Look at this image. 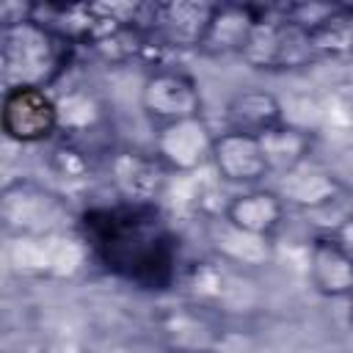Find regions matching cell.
<instances>
[{
    "instance_id": "6da1fadb",
    "label": "cell",
    "mask_w": 353,
    "mask_h": 353,
    "mask_svg": "<svg viewBox=\"0 0 353 353\" xmlns=\"http://www.w3.org/2000/svg\"><path fill=\"white\" fill-rule=\"evenodd\" d=\"M77 226L94 262L119 281L146 292H163L179 284L185 270L179 234L160 204L119 199L88 207Z\"/></svg>"
},
{
    "instance_id": "7a4b0ae2",
    "label": "cell",
    "mask_w": 353,
    "mask_h": 353,
    "mask_svg": "<svg viewBox=\"0 0 353 353\" xmlns=\"http://www.w3.org/2000/svg\"><path fill=\"white\" fill-rule=\"evenodd\" d=\"M74 44L52 33L36 19L0 28V66L3 85H39L50 88L72 61Z\"/></svg>"
},
{
    "instance_id": "3957f363",
    "label": "cell",
    "mask_w": 353,
    "mask_h": 353,
    "mask_svg": "<svg viewBox=\"0 0 353 353\" xmlns=\"http://www.w3.org/2000/svg\"><path fill=\"white\" fill-rule=\"evenodd\" d=\"M240 61L259 72H295L317 63L309 36L290 25L279 6H262V17L240 55Z\"/></svg>"
},
{
    "instance_id": "277c9868",
    "label": "cell",
    "mask_w": 353,
    "mask_h": 353,
    "mask_svg": "<svg viewBox=\"0 0 353 353\" xmlns=\"http://www.w3.org/2000/svg\"><path fill=\"white\" fill-rule=\"evenodd\" d=\"M141 110L157 127L201 116L204 99L196 77L176 63L149 69L141 83Z\"/></svg>"
},
{
    "instance_id": "5b68a950",
    "label": "cell",
    "mask_w": 353,
    "mask_h": 353,
    "mask_svg": "<svg viewBox=\"0 0 353 353\" xmlns=\"http://www.w3.org/2000/svg\"><path fill=\"white\" fill-rule=\"evenodd\" d=\"M0 127L8 141L22 146L50 141L61 130L55 94L39 85L6 88L0 105Z\"/></svg>"
},
{
    "instance_id": "8992f818",
    "label": "cell",
    "mask_w": 353,
    "mask_h": 353,
    "mask_svg": "<svg viewBox=\"0 0 353 353\" xmlns=\"http://www.w3.org/2000/svg\"><path fill=\"white\" fill-rule=\"evenodd\" d=\"M212 8L215 3H196V0H171V3L143 6L141 28L171 52L199 50L201 36L210 25Z\"/></svg>"
},
{
    "instance_id": "52a82bcc",
    "label": "cell",
    "mask_w": 353,
    "mask_h": 353,
    "mask_svg": "<svg viewBox=\"0 0 353 353\" xmlns=\"http://www.w3.org/2000/svg\"><path fill=\"white\" fill-rule=\"evenodd\" d=\"M0 218L11 234L19 237H39L50 234L61 223V201L50 190L28 182L14 179L6 182L0 196Z\"/></svg>"
},
{
    "instance_id": "ba28073f",
    "label": "cell",
    "mask_w": 353,
    "mask_h": 353,
    "mask_svg": "<svg viewBox=\"0 0 353 353\" xmlns=\"http://www.w3.org/2000/svg\"><path fill=\"white\" fill-rule=\"evenodd\" d=\"M210 165L218 174L221 182L234 185L240 190L259 188L268 176V160L262 152V143L256 135L237 132V130H218L210 152Z\"/></svg>"
},
{
    "instance_id": "9c48e42d",
    "label": "cell",
    "mask_w": 353,
    "mask_h": 353,
    "mask_svg": "<svg viewBox=\"0 0 353 353\" xmlns=\"http://www.w3.org/2000/svg\"><path fill=\"white\" fill-rule=\"evenodd\" d=\"M108 179L121 201L157 204L168 188V168L154 157V152L116 149L108 160Z\"/></svg>"
},
{
    "instance_id": "30bf717a",
    "label": "cell",
    "mask_w": 353,
    "mask_h": 353,
    "mask_svg": "<svg viewBox=\"0 0 353 353\" xmlns=\"http://www.w3.org/2000/svg\"><path fill=\"white\" fill-rule=\"evenodd\" d=\"M165 350H221L226 331L215 309L201 303H179L165 306L154 320Z\"/></svg>"
},
{
    "instance_id": "8fae6325",
    "label": "cell",
    "mask_w": 353,
    "mask_h": 353,
    "mask_svg": "<svg viewBox=\"0 0 353 353\" xmlns=\"http://www.w3.org/2000/svg\"><path fill=\"white\" fill-rule=\"evenodd\" d=\"M215 132L204 116L174 121L154 130L152 152L168 168V174H193L204 163H210Z\"/></svg>"
},
{
    "instance_id": "7c38bea8",
    "label": "cell",
    "mask_w": 353,
    "mask_h": 353,
    "mask_svg": "<svg viewBox=\"0 0 353 353\" xmlns=\"http://www.w3.org/2000/svg\"><path fill=\"white\" fill-rule=\"evenodd\" d=\"M262 17V6L251 3H215L210 25L201 36L199 55L207 58H229V55H243L256 22Z\"/></svg>"
},
{
    "instance_id": "4fadbf2b",
    "label": "cell",
    "mask_w": 353,
    "mask_h": 353,
    "mask_svg": "<svg viewBox=\"0 0 353 353\" xmlns=\"http://www.w3.org/2000/svg\"><path fill=\"white\" fill-rule=\"evenodd\" d=\"M306 276L317 295L331 301L353 298V254H347L334 237L312 234L306 254Z\"/></svg>"
},
{
    "instance_id": "5bb4252c",
    "label": "cell",
    "mask_w": 353,
    "mask_h": 353,
    "mask_svg": "<svg viewBox=\"0 0 353 353\" xmlns=\"http://www.w3.org/2000/svg\"><path fill=\"white\" fill-rule=\"evenodd\" d=\"M287 201L279 196L276 188H248V190H237L234 196H229L226 207H223V221H229L232 226L248 232V234H259V237H270L284 226L287 221Z\"/></svg>"
},
{
    "instance_id": "9a60e30c",
    "label": "cell",
    "mask_w": 353,
    "mask_h": 353,
    "mask_svg": "<svg viewBox=\"0 0 353 353\" xmlns=\"http://www.w3.org/2000/svg\"><path fill=\"white\" fill-rule=\"evenodd\" d=\"M276 190L287 201V207H298L301 212H309V210H317L323 204H331V201H336L339 196L347 193L345 182L336 174H331L328 168L317 165L314 160H306L303 165H298L290 174L279 176Z\"/></svg>"
},
{
    "instance_id": "2e32d148",
    "label": "cell",
    "mask_w": 353,
    "mask_h": 353,
    "mask_svg": "<svg viewBox=\"0 0 353 353\" xmlns=\"http://www.w3.org/2000/svg\"><path fill=\"white\" fill-rule=\"evenodd\" d=\"M226 130L248 132V135H265L287 121L281 99L268 88H243L229 97L223 108Z\"/></svg>"
},
{
    "instance_id": "e0dca14e",
    "label": "cell",
    "mask_w": 353,
    "mask_h": 353,
    "mask_svg": "<svg viewBox=\"0 0 353 353\" xmlns=\"http://www.w3.org/2000/svg\"><path fill=\"white\" fill-rule=\"evenodd\" d=\"M210 243L215 248V256L223 259L226 265L237 268V270L265 265L273 256V240L270 237L248 234V232L232 226L223 218H215L212 221V226H210Z\"/></svg>"
},
{
    "instance_id": "ac0fdd59",
    "label": "cell",
    "mask_w": 353,
    "mask_h": 353,
    "mask_svg": "<svg viewBox=\"0 0 353 353\" xmlns=\"http://www.w3.org/2000/svg\"><path fill=\"white\" fill-rule=\"evenodd\" d=\"M259 143H262L270 176H276V179L290 174L292 168L303 165L306 160H312V152H314V135L290 121L259 135Z\"/></svg>"
},
{
    "instance_id": "d6986e66",
    "label": "cell",
    "mask_w": 353,
    "mask_h": 353,
    "mask_svg": "<svg viewBox=\"0 0 353 353\" xmlns=\"http://www.w3.org/2000/svg\"><path fill=\"white\" fill-rule=\"evenodd\" d=\"M58 102V119H61V132L77 135V132H91L102 121V102L85 91V88H72L66 94H55Z\"/></svg>"
},
{
    "instance_id": "ffe728a7",
    "label": "cell",
    "mask_w": 353,
    "mask_h": 353,
    "mask_svg": "<svg viewBox=\"0 0 353 353\" xmlns=\"http://www.w3.org/2000/svg\"><path fill=\"white\" fill-rule=\"evenodd\" d=\"M47 165L58 179L80 182V179H85L91 174V152L85 146H80L77 141L66 138V141H61V143H55L50 149Z\"/></svg>"
},
{
    "instance_id": "44dd1931",
    "label": "cell",
    "mask_w": 353,
    "mask_h": 353,
    "mask_svg": "<svg viewBox=\"0 0 353 353\" xmlns=\"http://www.w3.org/2000/svg\"><path fill=\"white\" fill-rule=\"evenodd\" d=\"M328 237H334V240H336L347 254H353V215H350V218H347V221H345L334 234H328Z\"/></svg>"
},
{
    "instance_id": "7402d4cb",
    "label": "cell",
    "mask_w": 353,
    "mask_h": 353,
    "mask_svg": "<svg viewBox=\"0 0 353 353\" xmlns=\"http://www.w3.org/2000/svg\"><path fill=\"white\" fill-rule=\"evenodd\" d=\"M163 353H221V350H163Z\"/></svg>"
},
{
    "instance_id": "603a6c76",
    "label": "cell",
    "mask_w": 353,
    "mask_h": 353,
    "mask_svg": "<svg viewBox=\"0 0 353 353\" xmlns=\"http://www.w3.org/2000/svg\"><path fill=\"white\" fill-rule=\"evenodd\" d=\"M350 306H353V298H350Z\"/></svg>"
}]
</instances>
